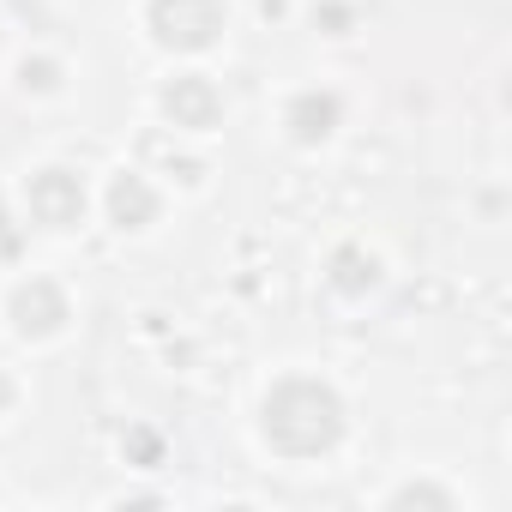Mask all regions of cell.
Here are the masks:
<instances>
[{
  "instance_id": "1",
  "label": "cell",
  "mask_w": 512,
  "mask_h": 512,
  "mask_svg": "<svg viewBox=\"0 0 512 512\" xmlns=\"http://www.w3.org/2000/svg\"><path fill=\"white\" fill-rule=\"evenodd\" d=\"M344 434V404L332 386L320 380H284L272 386L266 398V440L284 452V458H320L332 452Z\"/></svg>"
},
{
  "instance_id": "2",
  "label": "cell",
  "mask_w": 512,
  "mask_h": 512,
  "mask_svg": "<svg viewBox=\"0 0 512 512\" xmlns=\"http://www.w3.org/2000/svg\"><path fill=\"white\" fill-rule=\"evenodd\" d=\"M223 0H151V31H157V43L163 49H181V55H193V49H211L217 43V31H223Z\"/></svg>"
},
{
  "instance_id": "3",
  "label": "cell",
  "mask_w": 512,
  "mask_h": 512,
  "mask_svg": "<svg viewBox=\"0 0 512 512\" xmlns=\"http://www.w3.org/2000/svg\"><path fill=\"white\" fill-rule=\"evenodd\" d=\"M31 217H37L43 229H73V223L85 217V187H79V175H67V169L31 175Z\"/></svg>"
},
{
  "instance_id": "4",
  "label": "cell",
  "mask_w": 512,
  "mask_h": 512,
  "mask_svg": "<svg viewBox=\"0 0 512 512\" xmlns=\"http://www.w3.org/2000/svg\"><path fill=\"white\" fill-rule=\"evenodd\" d=\"M163 115H169L175 127H193V133H205V127H217V115H223V97H217V85H211V79L187 73V79H175V85L163 91Z\"/></svg>"
},
{
  "instance_id": "5",
  "label": "cell",
  "mask_w": 512,
  "mask_h": 512,
  "mask_svg": "<svg viewBox=\"0 0 512 512\" xmlns=\"http://www.w3.org/2000/svg\"><path fill=\"white\" fill-rule=\"evenodd\" d=\"M13 320H19L25 338H49V332L67 320V296H61L49 278H31V284L13 296Z\"/></svg>"
},
{
  "instance_id": "6",
  "label": "cell",
  "mask_w": 512,
  "mask_h": 512,
  "mask_svg": "<svg viewBox=\"0 0 512 512\" xmlns=\"http://www.w3.org/2000/svg\"><path fill=\"white\" fill-rule=\"evenodd\" d=\"M290 133L302 139V145H314V139H326L332 127H338V97H326V91H302L296 103H290Z\"/></svg>"
},
{
  "instance_id": "7",
  "label": "cell",
  "mask_w": 512,
  "mask_h": 512,
  "mask_svg": "<svg viewBox=\"0 0 512 512\" xmlns=\"http://www.w3.org/2000/svg\"><path fill=\"white\" fill-rule=\"evenodd\" d=\"M109 217H115L121 229H145V223L157 217V193L145 187V175H121V181L109 187Z\"/></svg>"
},
{
  "instance_id": "8",
  "label": "cell",
  "mask_w": 512,
  "mask_h": 512,
  "mask_svg": "<svg viewBox=\"0 0 512 512\" xmlns=\"http://www.w3.org/2000/svg\"><path fill=\"white\" fill-rule=\"evenodd\" d=\"M338 290H368L374 284V260H362V253H338Z\"/></svg>"
},
{
  "instance_id": "9",
  "label": "cell",
  "mask_w": 512,
  "mask_h": 512,
  "mask_svg": "<svg viewBox=\"0 0 512 512\" xmlns=\"http://www.w3.org/2000/svg\"><path fill=\"white\" fill-rule=\"evenodd\" d=\"M392 506H452V494H440V488H398Z\"/></svg>"
},
{
  "instance_id": "10",
  "label": "cell",
  "mask_w": 512,
  "mask_h": 512,
  "mask_svg": "<svg viewBox=\"0 0 512 512\" xmlns=\"http://www.w3.org/2000/svg\"><path fill=\"white\" fill-rule=\"evenodd\" d=\"M25 85L49 91V85H55V61H25Z\"/></svg>"
},
{
  "instance_id": "11",
  "label": "cell",
  "mask_w": 512,
  "mask_h": 512,
  "mask_svg": "<svg viewBox=\"0 0 512 512\" xmlns=\"http://www.w3.org/2000/svg\"><path fill=\"white\" fill-rule=\"evenodd\" d=\"M13 247H19V235L7 229V211H0V253H13Z\"/></svg>"
},
{
  "instance_id": "12",
  "label": "cell",
  "mask_w": 512,
  "mask_h": 512,
  "mask_svg": "<svg viewBox=\"0 0 512 512\" xmlns=\"http://www.w3.org/2000/svg\"><path fill=\"white\" fill-rule=\"evenodd\" d=\"M7 398H13V386H7V380H0V404H7Z\"/></svg>"
}]
</instances>
